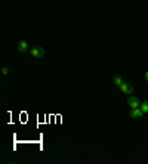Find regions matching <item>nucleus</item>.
Instances as JSON below:
<instances>
[{
    "label": "nucleus",
    "instance_id": "obj_1",
    "mask_svg": "<svg viewBox=\"0 0 148 164\" xmlns=\"http://www.w3.org/2000/svg\"><path fill=\"white\" fill-rule=\"evenodd\" d=\"M30 53L33 58H43L44 56V49L42 46H34V48L30 49Z\"/></svg>",
    "mask_w": 148,
    "mask_h": 164
},
{
    "label": "nucleus",
    "instance_id": "obj_2",
    "mask_svg": "<svg viewBox=\"0 0 148 164\" xmlns=\"http://www.w3.org/2000/svg\"><path fill=\"white\" fill-rule=\"evenodd\" d=\"M118 87H120V92L126 93V95H132V92H133V87L130 86L129 83H126V82H123Z\"/></svg>",
    "mask_w": 148,
    "mask_h": 164
},
{
    "label": "nucleus",
    "instance_id": "obj_3",
    "mask_svg": "<svg viewBox=\"0 0 148 164\" xmlns=\"http://www.w3.org/2000/svg\"><path fill=\"white\" fill-rule=\"evenodd\" d=\"M128 104L129 106H130V110H135V108H139L141 106V104H139V99L135 96H129L128 98Z\"/></svg>",
    "mask_w": 148,
    "mask_h": 164
},
{
    "label": "nucleus",
    "instance_id": "obj_4",
    "mask_svg": "<svg viewBox=\"0 0 148 164\" xmlns=\"http://www.w3.org/2000/svg\"><path fill=\"white\" fill-rule=\"evenodd\" d=\"M16 49H18V52H21V53H25V52H28L30 50L28 43H27L25 40H21L20 43H18V46H16Z\"/></svg>",
    "mask_w": 148,
    "mask_h": 164
},
{
    "label": "nucleus",
    "instance_id": "obj_5",
    "mask_svg": "<svg viewBox=\"0 0 148 164\" xmlns=\"http://www.w3.org/2000/svg\"><path fill=\"white\" fill-rule=\"evenodd\" d=\"M129 116L132 117V118H141L144 116V112L141 111V108H135V110H130V114Z\"/></svg>",
    "mask_w": 148,
    "mask_h": 164
},
{
    "label": "nucleus",
    "instance_id": "obj_6",
    "mask_svg": "<svg viewBox=\"0 0 148 164\" xmlns=\"http://www.w3.org/2000/svg\"><path fill=\"white\" fill-rule=\"evenodd\" d=\"M113 82H114V84H116V86H120V84L123 83V78H122V76H114Z\"/></svg>",
    "mask_w": 148,
    "mask_h": 164
},
{
    "label": "nucleus",
    "instance_id": "obj_7",
    "mask_svg": "<svg viewBox=\"0 0 148 164\" xmlns=\"http://www.w3.org/2000/svg\"><path fill=\"white\" fill-rule=\"evenodd\" d=\"M139 108H141V111H142L144 114H147V112H148V101L142 102V104H141V106H139Z\"/></svg>",
    "mask_w": 148,
    "mask_h": 164
},
{
    "label": "nucleus",
    "instance_id": "obj_8",
    "mask_svg": "<svg viewBox=\"0 0 148 164\" xmlns=\"http://www.w3.org/2000/svg\"><path fill=\"white\" fill-rule=\"evenodd\" d=\"M8 72H9V68H8V67L2 68V74H3V76H8Z\"/></svg>",
    "mask_w": 148,
    "mask_h": 164
},
{
    "label": "nucleus",
    "instance_id": "obj_9",
    "mask_svg": "<svg viewBox=\"0 0 148 164\" xmlns=\"http://www.w3.org/2000/svg\"><path fill=\"white\" fill-rule=\"evenodd\" d=\"M145 82H148V71L145 72Z\"/></svg>",
    "mask_w": 148,
    "mask_h": 164
}]
</instances>
